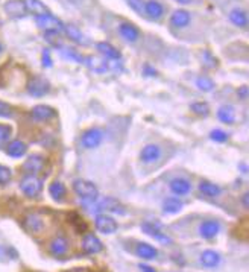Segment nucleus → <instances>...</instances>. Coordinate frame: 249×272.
<instances>
[{
    "mask_svg": "<svg viewBox=\"0 0 249 272\" xmlns=\"http://www.w3.org/2000/svg\"><path fill=\"white\" fill-rule=\"evenodd\" d=\"M73 190L76 192L78 196H81L82 199L90 202H94L99 196V190L92 181L81 179V178L73 181Z\"/></svg>",
    "mask_w": 249,
    "mask_h": 272,
    "instance_id": "1",
    "label": "nucleus"
},
{
    "mask_svg": "<svg viewBox=\"0 0 249 272\" xmlns=\"http://www.w3.org/2000/svg\"><path fill=\"white\" fill-rule=\"evenodd\" d=\"M43 189V181L37 178L35 175H26L23 179L20 181V190L23 192V195L28 198H35L40 195V192Z\"/></svg>",
    "mask_w": 249,
    "mask_h": 272,
    "instance_id": "2",
    "label": "nucleus"
},
{
    "mask_svg": "<svg viewBox=\"0 0 249 272\" xmlns=\"http://www.w3.org/2000/svg\"><path fill=\"white\" fill-rule=\"evenodd\" d=\"M35 23L44 32H60L61 33L65 28V25L62 23V21L60 18H56L55 16H52L50 13L40 16V17H35Z\"/></svg>",
    "mask_w": 249,
    "mask_h": 272,
    "instance_id": "3",
    "label": "nucleus"
},
{
    "mask_svg": "<svg viewBox=\"0 0 249 272\" xmlns=\"http://www.w3.org/2000/svg\"><path fill=\"white\" fill-rule=\"evenodd\" d=\"M50 90V84L47 79H44L41 76H33L29 79L28 82V93L33 97H43L44 95H47Z\"/></svg>",
    "mask_w": 249,
    "mask_h": 272,
    "instance_id": "4",
    "label": "nucleus"
},
{
    "mask_svg": "<svg viewBox=\"0 0 249 272\" xmlns=\"http://www.w3.org/2000/svg\"><path fill=\"white\" fill-rule=\"evenodd\" d=\"M102 140H104V131L100 128H90L82 134L81 143L87 149H94L102 143Z\"/></svg>",
    "mask_w": 249,
    "mask_h": 272,
    "instance_id": "5",
    "label": "nucleus"
},
{
    "mask_svg": "<svg viewBox=\"0 0 249 272\" xmlns=\"http://www.w3.org/2000/svg\"><path fill=\"white\" fill-rule=\"evenodd\" d=\"M141 230L148 234V236H151V237H154L155 240H158L160 243H166V245H169V243H172V239L171 237H169L164 231H163V228L158 224H154V222H144L143 225H141Z\"/></svg>",
    "mask_w": 249,
    "mask_h": 272,
    "instance_id": "6",
    "label": "nucleus"
},
{
    "mask_svg": "<svg viewBox=\"0 0 249 272\" xmlns=\"http://www.w3.org/2000/svg\"><path fill=\"white\" fill-rule=\"evenodd\" d=\"M94 225L97 231H100L102 234H112L117 231V222L114 218L108 216V214L102 213V214H97L96 219H94Z\"/></svg>",
    "mask_w": 249,
    "mask_h": 272,
    "instance_id": "7",
    "label": "nucleus"
},
{
    "mask_svg": "<svg viewBox=\"0 0 249 272\" xmlns=\"http://www.w3.org/2000/svg\"><path fill=\"white\" fill-rule=\"evenodd\" d=\"M3 9H5V13L13 18H21L28 14L23 0H8L3 5Z\"/></svg>",
    "mask_w": 249,
    "mask_h": 272,
    "instance_id": "8",
    "label": "nucleus"
},
{
    "mask_svg": "<svg viewBox=\"0 0 249 272\" xmlns=\"http://www.w3.org/2000/svg\"><path fill=\"white\" fill-rule=\"evenodd\" d=\"M97 211H109V213H117V214H126V208H124L122 204L114 199V198H104L97 206H96Z\"/></svg>",
    "mask_w": 249,
    "mask_h": 272,
    "instance_id": "9",
    "label": "nucleus"
},
{
    "mask_svg": "<svg viewBox=\"0 0 249 272\" xmlns=\"http://www.w3.org/2000/svg\"><path fill=\"white\" fill-rule=\"evenodd\" d=\"M82 249L87 254H97L104 249V243L94 234H85L82 239Z\"/></svg>",
    "mask_w": 249,
    "mask_h": 272,
    "instance_id": "10",
    "label": "nucleus"
},
{
    "mask_svg": "<svg viewBox=\"0 0 249 272\" xmlns=\"http://www.w3.org/2000/svg\"><path fill=\"white\" fill-rule=\"evenodd\" d=\"M119 33H120V37L123 40H126L128 43H135L140 37L139 28L132 23H128V21H123V23L119 25Z\"/></svg>",
    "mask_w": 249,
    "mask_h": 272,
    "instance_id": "11",
    "label": "nucleus"
},
{
    "mask_svg": "<svg viewBox=\"0 0 249 272\" xmlns=\"http://www.w3.org/2000/svg\"><path fill=\"white\" fill-rule=\"evenodd\" d=\"M90 70L94 72V73H105L108 70V63L104 60V58H100V56L97 55H90L87 56V58H84L82 61Z\"/></svg>",
    "mask_w": 249,
    "mask_h": 272,
    "instance_id": "12",
    "label": "nucleus"
},
{
    "mask_svg": "<svg viewBox=\"0 0 249 272\" xmlns=\"http://www.w3.org/2000/svg\"><path fill=\"white\" fill-rule=\"evenodd\" d=\"M5 152H6L11 158H21V157L26 155L28 146H26L25 142H21V140H13V142L6 143Z\"/></svg>",
    "mask_w": 249,
    "mask_h": 272,
    "instance_id": "13",
    "label": "nucleus"
},
{
    "mask_svg": "<svg viewBox=\"0 0 249 272\" xmlns=\"http://www.w3.org/2000/svg\"><path fill=\"white\" fill-rule=\"evenodd\" d=\"M161 157V149L158 144H146L140 152V160L143 163H154Z\"/></svg>",
    "mask_w": 249,
    "mask_h": 272,
    "instance_id": "14",
    "label": "nucleus"
},
{
    "mask_svg": "<svg viewBox=\"0 0 249 272\" xmlns=\"http://www.w3.org/2000/svg\"><path fill=\"white\" fill-rule=\"evenodd\" d=\"M32 117L35 120H40V122H46V120H50L52 117H55L56 111L49 107V105H35L31 111Z\"/></svg>",
    "mask_w": 249,
    "mask_h": 272,
    "instance_id": "15",
    "label": "nucleus"
},
{
    "mask_svg": "<svg viewBox=\"0 0 249 272\" xmlns=\"http://www.w3.org/2000/svg\"><path fill=\"white\" fill-rule=\"evenodd\" d=\"M44 167V158L38 154H32L26 158V161L23 164V169L26 172H29L31 175L40 172L41 169Z\"/></svg>",
    "mask_w": 249,
    "mask_h": 272,
    "instance_id": "16",
    "label": "nucleus"
},
{
    "mask_svg": "<svg viewBox=\"0 0 249 272\" xmlns=\"http://www.w3.org/2000/svg\"><path fill=\"white\" fill-rule=\"evenodd\" d=\"M219 231H220V225L216 221H205L199 226V234L203 239H213V237H216L219 234Z\"/></svg>",
    "mask_w": 249,
    "mask_h": 272,
    "instance_id": "17",
    "label": "nucleus"
},
{
    "mask_svg": "<svg viewBox=\"0 0 249 272\" xmlns=\"http://www.w3.org/2000/svg\"><path fill=\"white\" fill-rule=\"evenodd\" d=\"M23 3H25V8L28 11V14H32V16H35V17L49 14L47 6L44 5L41 0H23Z\"/></svg>",
    "mask_w": 249,
    "mask_h": 272,
    "instance_id": "18",
    "label": "nucleus"
},
{
    "mask_svg": "<svg viewBox=\"0 0 249 272\" xmlns=\"http://www.w3.org/2000/svg\"><path fill=\"white\" fill-rule=\"evenodd\" d=\"M96 48L97 50L105 56V58L111 60V61H120L122 58V53L119 52V49H116L112 44L109 43H105V41H102V43H97L96 44Z\"/></svg>",
    "mask_w": 249,
    "mask_h": 272,
    "instance_id": "19",
    "label": "nucleus"
},
{
    "mask_svg": "<svg viewBox=\"0 0 249 272\" xmlns=\"http://www.w3.org/2000/svg\"><path fill=\"white\" fill-rule=\"evenodd\" d=\"M190 23V13L186 9H176L171 16V25L175 28H186Z\"/></svg>",
    "mask_w": 249,
    "mask_h": 272,
    "instance_id": "20",
    "label": "nucleus"
},
{
    "mask_svg": "<svg viewBox=\"0 0 249 272\" xmlns=\"http://www.w3.org/2000/svg\"><path fill=\"white\" fill-rule=\"evenodd\" d=\"M228 18L234 26H239V28H243V29L248 28V14L243 9H239V8L233 9L230 13V16H228Z\"/></svg>",
    "mask_w": 249,
    "mask_h": 272,
    "instance_id": "21",
    "label": "nucleus"
},
{
    "mask_svg": "<svg viewBox=\"0 0 249 272\" xmlns=\"http://www.w3.org/2000/svg\"><path fill=\"white\" fill-rule=\"evenodd\" d=\"M64 31H65V33H67V37H69L70 40H73L75 43H78V44H81V46H88V40H87V37L84 35V33L79 31L76 26H73V25H67L65 28H64Z\"/></svg>",
    "mask_w": 249,
    "mask_h": 272,
    "instance_id": "22",
    "label": "nucleus"
},
{
    "mask_svg": "<svg viewBox=\"0 0 249 272\" xmlns=\"http://www.w3.org/2000/svg\"><path fill=\"white\" fill-rule=\"evenodd\" d=\"M171 190L173 192L175 195L183 196V195H187L188 192L191 190V184L184 178H175L171 183Z\"/></svg>",
    "mask_w": 249,
    "mask_h": 272,
    "instance_id": "23",
    "label": "nucleus"
},
{
    "mask_svg": "<svg viewBox=\"0 0 249 272\" xmlns=\"http://www.w3.org/2000/svg\"><path fill=\"white\" fill-rule=\"evenodd\" d=\"M164 13V8L160 2H156V0H149L148 3H144V14H148L151 18L158 20Z\"/></svg>",
    "mask_w": 249,
    "mask_h": 272,
    "instance_id": "24",
    "label": "nucleus"
},
{
    "mask_svg": "<svg viewBox=\"0 0 249 272\" xmlns=\"http://www.w3.org/2000/svg\"><path fill=\"white\" fill-rule=\"evenodd\" d=\"M49 249L53 256H64L67 249H69V243H67L64 237H55L49 245Z\"/></svg>",
    "mask_w": 249,
    "mask_h": 272,
    "instance_id": "25",
    "label": "nucleus"
},
{
    "mask_svg": "<svg viewBox=\"0 0 249 272\" xmlns=\"http://www.w3.org/2000/svg\"><path fill=\"white\" fill-rule=\"evenodd\" d=\"M201 262L205 268H216L220 263V256L216 251H211V249H208V251L202 253Z\"/></svg>",
    "mask_w": 249,
    "mask_h": 272,
    "instance_id": "26",
    "label": "nucleus"
},
{
    "mask_svg": "<svg viewBox=\"0 0 249 272\" xmlns=\"http://www.w3.org/2000/svg\"><path fill=\"white\" fill-rule=\"evenodd\" d=\"M218 117L220 122L230 125V123H234L235 120V110L234 107L231 105H222L219 110H218Z\"/></svg>",
    "mask_w": 249,
    "mask_h": 272,
    "instance_id": "27",
    "label": "nucleus"
},
{
    "mask_svg": "<svg viewBox=\"0 0 249 272\" xmlns=\"http://www.w3.org/2000/svg\"><path fill=\"white\" fill-rule=\"evenodd\" d=\"M183 210V202L178 198H166L163 201V211L167 214H175Z\"/></svg>",
    "mask_w": 249,
    "mask_h": 272,
    "instance_id": "28",
    "label": "nucleus"
},
{
    "mask_svg": "<svg viewBox=\"0 0 249 272\" xmlns=\"http://www.w3.org/2000/svg\"><path fill=\"white\" fill-rule=\"evenodd\" d=\"M158 251L156 248L149 243H139L137 245V256L144 260H154L156 257Z\"/></svg>",
    "mask_w": 249,
    "mask_h": 272,
    "instance_id": "29",
    "label": "nucleus"
},
{
    "mask_svg": "<svg viewBox=\"0 0 249 272\" xmlns=\"http://www.w3.org/2000/svg\"><path fill=\"white\" fill-rule=\"evenodd\" d=\"M199 190H201L202 195L210 196V198H214V196L220 195V187L210 183V181H202V183L199 184Z\"/></svg>",
    "mask_w": 249,
    "mask_h": 272,
    "instance_id": "30",
    "label": "nucleus"
},
{
    "mask_svg": "<svg viewBox=\"0 0 249 272\" xmlns=\"http://www.w3.org/2000/svg\"><path fill=\"white\" fill-rule=\"evenodd\" d=\"M25 224L32 233H37L43 228V219L40 216H37V214H29V216L26 218V221H25Z\"/></svg>",
    "mask_w": 249,
    "mask_h": 272,
    "instance_id": "31",
    "label": "nucleus"
},
{
    "mask_svg": "<svg viewBox=\"0 0 249 272\" xmlns=\"http://www.w3.org/2000/svg\"><path fill=\"white\" fill-rule=\"evenodd\" d=\"M196 87L201 90V92L210 93V92H213V88H214V82H213V79L208 78V76H199L196 79Z\"/></svg>",
    "mask_w": 249,
    "mask_h": 272,
    "instance_id": "32",
    "label": "nucleus"
},
{
    "mask_svg": "<svg viewBox=\"0 0 249 272\" xmlns=\"http://www.w3.org/2000/svg\"><path fill=\"white\" fill-rule=\"evenodd\" d=\"M49 193L53 199H61L65 195V187L62 183H60V181H55V183H52L49 187Z\"/></svg>",
    "mask_w": 249,
    "mask_h": 272,
    "instance_id": "33",
    "label": "nucleus"
},
{
    "mask_svg": "<svg viewBox=\"0 0 249 272\" xmlns=\"http://www.w3.org/2000/svg\"><path fill=\"white\" fill-rule=\"evenodd\" d=\"M44 38L49 44H52L53 48H62V40L60 32H44Z\"/></svg>",
    "mask_w": 249,
    "mask_h": 272,
    "instance_id": "34",
    "label": "nucleus"
},
{
    "mask_svg": "<svg viewBox=\"0 0 249 272\" xmlns=\"http://www.w3.org/2000/svg\"><path fill=\"white\" fill-rule=\"evenodd\" d=\"M11 134H13V128L9 125L0 123V149L8 143V140L11 139Z\"/></svg>",
    "mask_w": 249,
    "mask_h": 272,
    "instance_id": "35",
    "label": "nucleus"
},
{
    "mask_svg": "<svg viewBox=\"0 0 249 272\" xmlns=\"http://www.w3.org/2000/svg\"><path fill=\"white\" fill-rule=\"evenodd\" d=\"M191 110L199 116H208V112H210V107L205 102H195V104H191Z\"/></svg>",
    "mask_w": 249,
    "mask_h": 272,
    "instance_id": "36",
    "label": "nucleus"
},
{
    "mask_svg": "<svg viewBox=\"0 0 249 272\" xmlns=\"http://www.w3.org/2000/svg\"><path fill=\"white\" fill-rule=\"evenodd\" d=\"M11 176H13V172H11V169L0 164V186H5L11 181Z\"/></svg>",
    "mask_w": 249,
    "mask_h": 272,
    "instance_id": "37",
    "label": "nucleus"
},
{
    "mask_svg": "<svg viewBox=\"0 0 249 272\" xmlns=\"http://www.w3.org/2000/svg\"><path fill=\"white\" fill-rule=\"evenodd\" d=\"M62 49V55L65 56V58L69 60H73V61H78V63H82L84 58L81 55H79L75 49H70V48H61Z\"/></svg>",
    "mask_w": 249,
    "mask_h": 272,
    "instance_id": "38",
    "label": "nucleus"
},
{
    "mask_svg": "<svg viewBox=\"0 0 249 272\" xmlns=\"http://www.w3.org/2000/svg\"><path fill=\"white\" fill-rule=\"evenodd\" d=\"M210 137H211L214 142L223 143V142L228 140V134H226L225 131H222V129H213V131L210 132Z\"/></svg>",
    "mask_w": 249,
    "mask_h": 272,
    "instance_id": "39",
    "label": "nucleus"
},
{
    "mask_svg": "<svg viewBox=\"0 0 249 272\" xmlns=\"http://www.w3.org/2000/svg\"><path fill=\"white\" fill-rule=\"evenodd\" d=\"M128 5L137 14H144V0H128Z\"/></svg>",
    "mask_w": 249,
    "mask_h": 272,
    "instance_id": "40",
    "label": "nucleus"
},
{
    "mask_svg": "<svg viewBox=\"0 0 249 272\" xmlns=\"http://www.w3.org/2000/svg\"><path fill=\"white\" fill-rule=\"evenodd\" d=\"M41 63H43V65L44 67H52V64H53V61H52V55H50V50L49 49H44L43 50V53H41Z\"/></svg>",
    "mask_w": 249,
    "mask_h": 272,
    "instance_id": "41",
    "label": "nucleus"
},
{
    "mask_svg": "<svg viewBox=\"0 0 249 272\" xmlns=\"http://www.w3.org/2000/svg\"><path fill=\"white\" fill-rule=\"evenodd\" d=\"M0 116H3V117L13 116V108H11V105H8L3 100H0Z\"/></svg>",
    "mask_w": 249,
    "mask_h": 272,
    "instance_id": "42",
    "label": "nucleus"
},
{
    "mask_svg": "<svg viewBox=\"0 0 249 272\" xmlns=\"http://www.w3.org/2000/svg\"><path fill=\"white\" fill-rule=\"evenodd\" d=\"M143 72H144V75L146 76H154L156 72H155V69H152V67L149 65V64H146L144 67H143Z\"/></svg>",
    "mask_w": 249,
    "mask_h": 272,
    "instance_id": "43",
    "label": "nucleus"
},
{
    "mask_svg": "<svg viewBox=\"0 0 249 272\" xmlns=\"http://www.w3.org/2000/svg\"><path fill=\"white\" fill-rule=\"evenodd\" d=\"M237 95H239V97H242L243 100L248 97V87L246 85H243V87H240L239 88V92H237Z\"/></svg>",
    "mask_w": 249,
    "mask_h": 272,
    "instance_id": "44",
    "label": "nucleus"
},
{
    "mask_svg": "<svg viewBox=\"0 0 249 272\" xmlns=\"http://www.w3.org/2000/svg\"><path fill=\"white\" fill-rule=\"evenodd\" d=\"M139 268L141 269V272H155V269H152L151 266H146V265H140Z\"/></svg>",
    "mask_w": 249,
    "mask_h": 272,
    "instance_id": "45",
    "label": "nucleus"
},
{
    "mask_svg": "<svg viewBox=\"0 0 249 272\" xmlns=\"http://www.w3.org/2000/svg\"><path fill=\"white\" fill-rule=\"evenodd\" d=\"M248 198H249V195H248V193H245V195L242 196V202H243L245 208H248Z\"/></svg>",
    "mask_w": 249,
    "mask_h": 272,
    "instance_id": "46",
    "label": "nucleus"
},
{
    "mask_svg": "<svg viewBox=\"0 0 249 272\" xmlns=\"http://www.w3.org/2000/svg\"><path fill=\"white\" fill-rule=\"evenodd\" d=\"M178 3H181V5H190L191 2H193V0H176Z\"/></svg>",
    "mask_w": 249,
    "mask_h": 272,
    "instance_id": "47",
    "label": "nucleus"
},
{
    "mask_svg": "<svg viewBox=\"0 0 249 272\" xmlns=\"http://www.w3.org/2000/svg\"><path fill=\"white\" fill-rule=\"evenodd\" d=\"M70 2H73V3H78V2H79V0H70Z\"/></svg>",
    "mask_w": 249,
    "mask_h": 272,
    "instance_id": "48",
    "label": "nucleus"
},
{
    "mask_svg": "<svg viewBox=\"0 0 249 272\" xmlns=\"http://www.w3.org/2000/svg\"><path fill=\"white\" fill-rule=\"evenodd\" d=\"M2 49H3V48H2V44H0V53H2Z\"/></svg>",
    "mask_w": 249,
    "mask_h": 272,
    "instance_id": "49",
    "label": "nucleus"
}]
</instances>
